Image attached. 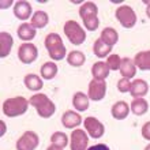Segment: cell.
Here are the masks:
<instances>
[{
	"label": "cell",
	"instance_id": "30",
	"mask_svg": "<svg viewBox=\"0 0 150 150\" xmlns=\"http://www.w3.org/2000/svg\"><path fill=\"white\" fill-rule=\"evenodd\" d=\"M83 23H85L86 30L94 32V30H97L100 26V19L97 15H90V16H86V18L83 19Z\"/></svg>",
	"mask_w": 150,
	"mask_h": 150
},
{
	"label": "cell",
	"instance_id": "6",
	"mask_svg": "<svg viewBox=\"0 0 150 150\" xmlns=\"http://www.w3.org/2000/svg\"><path fill=\"white\" fill-rule=\"evenodd\" d=\"M38 57V51L37 47L32 42H23L18 48V59L23 64H30L36 62Z\"/></svg>",
	"mask_w": 150,
	"mask_h": 150
},
{
	"label": "cell",
	"instance_id": "19",
	"mask_svg": "<svg viewBox=\"0 0 150 150\" xmlns=\"http://www.w3.org/2000/svg\"><path fill=\"white\" fill-rule=\"evenodd\" d=\"M109 67L107 66L105 62H97L91 66V75L94 79H100V81H104L105 78H108L109 75Z\"/></svg>",
	"mask_w": 150,
	"mask_h": 150
},
{
	"label": "cell",
	"instance_id": "32",
	"mask_svg": "<svg viewBox=\"0 0 150 150\" xmlns=\"http://www.w3.org/2000/svg\"><path fill=\"white\" fill-rule=\"evenodd\" d=\"M117 90L120 93H127V91L131 90V82L130 79L127 78H122L117 81Z\"/></svg>",
	"mask_w": 150,
	"mask_h": 150
},
{
	"label": "cell",
	"instance_id": "17",
	"mask_svg": "<svg viewBox=\"0 0 150 150\" xmlns=\"http://www.w3.org/2000/svg\"><path fill=\"white\" fill-rule=\"evenodd\" d=\"M89 101H90L89 96L85 94L83 91H76L72 97V105L79 112H85L89 109Z\"/></svg>",
	"mask_w": 150,
	"mask_h": 150
},
{
	"label": "cell",
	"instance_id": "29",
	"mask_svg": "<svg viewBox=\"0 0 150 150\" xmlns=\"http://www.w3.org/2000/svg\"><path fill=\"white\" fill-rule=\"evenodd\" d=\"M51 142H52V145L64 149V147L68 145V137L64 134V132H62V131H56V132L52 134Z\"/></svg>",
	"mask_w": 150,
	"mask_h": 150
},
{
	"label": "cell",
	"instance_id": "27",
	"mask_svg": "<svg viewBox=\"0 0 150 150\" xmlns=\"http://www.w3.org/2000/svg\"><path fill=\"white\" fill-rule=\"evenodd\" d=\"M85 60H86V56L81 51H72V52H70L67 56L68 64L72 66V67H81V66H83V64H85Z\"/></svg>",
	"mask_w": 150,
	"mask_h": 150
},
{
	"label": "cell",
	"instance_id": "11",
	"mask_svg": "<svg viewBox=\"0 0 150 150\" xmlns=\"http://www.w3.org/2000/svg\"><path fill=\"white\" fill-rule=\"evenodd\" d=\"M33 8L30 6L29 1H25V0H19L14 4V15L21 21H26L30 18L32 15Z\"/></svg>",
	"mask_w": 150,
	"mask_h": 150
},
{
	"label": "cell",
	"instance_id": "14",
	"mask_svg": "<svg viewBox=\"0 0 150 150\" xmlns=\"http://www.w3.org/2000/svg\"><path fill=\"white\" fill-rule=\"evenodd\" d=\"M130 111L131 109L126 101H117V103L113 104V107L111 109V113L113 116V119H116V120H124L128 116Z\"/></svg>",
	"mask_w": 150,
	"mask_h": 150
},
{
	"label": "cell",
	"instance_id": "36",
	"mask_svg": "<svg viewBox=\"0 0 150 150\" xmlns=\"http://www.w3.org/2000/svg\"><path fill=\"white\" fill-rule=\"evenodd\" d=\"M145 4H147V7H146V15H147V18H150V3H149V1H145Z\"/></svg>",
	"mask_w": 150,
	"mask_h": 150
},
{
	"label": "cell",
	"instance_id": "2",
	"mask_svg": "<svg viewBox=\"0 0 150 150\" xmlns=\"http://www.w3.org/2000/svg\"><path fill=\"white\" fill-rule=\"evenodd\" d=\"M45 48L48 49V55L52 60H63L66 56V47H64L62 37L57 33H49L45 37Z\"/></svg>",
	"mask_w": 150,
	"mask_h": 150
},
{
	"label": "cell",
	"instance_id": "8",
	"mask_svg": "<svg viewBox=\"0 0 150 150\" xmlns=\"http://www.w3.org/2000/svg\"><path fill=\"white\" fill-rule=\"evenodd\" d=\"M107 94V83L105 81H100V79H91L89 83V91L87 96L89 98L93 101H101Z\"/></svg>",
	"mask_w": 150,
	"mask_h": 150
},
{
	"label": "cell",
	"instance_id": "15",
	"mask_svg": "<svg viewBox=\"0 0 150 150\" xmlns=\"http://www.w3.org/2000/svg\"><path fill=\"white\" fill-rule=\"evenodd\" d=\"M12 45H14V40H12L11 34L7 32L0 33V56L1 57H7L10 55Z\"/></svg>",
	"mask_w": 150,
	"mask_h": 150
},
{
	"label": "cell",
	"instance_id": "5",
	"mask_svg": "<svg viewBox=\"0 0 150 150\" xmlns=\"http://www.w3.org/2000/svg\"><path fill=\"white\" fill-rule=\"evenodd\" d=\"M116 19L120 22L123 28L126 29H132L137 23V14L130 6H120L116 8Z\"/></svg>",
	"mask_w": 150,
	"mask_h": 150
},
{
	"label": "cell",
	"instance_id": "39",
	"mask_svg": "<svg viewBox=\"0 0 150 150\" xmlns=\"http://www.w3.org/2000/svg\"><path fill=\"white\" fill-rule=\"evenodd\" d=\"M145 150H150V143H149V145H147L146 147H145Z\"/></svg>",
	"mask_w": 150,
	"mask_h": 150
},
{
	"label": "cell",
	"instance_id": "37",
	"mask_svg": "<svg viewBox=\"0 0 150 150\" xmlns=\"http://www.w3.org/2000/svg\"><path fill=\"white\" fill-rule=\"evenodd\" d=\"M47 150H63L62 147H57V146H55V145H51V146L48 147Z\"/></svg>",
	"mask_w": 150,
	"mask_h": 150
},
{
	"label": "cell",
	"instance_id": "18",
	"mask_svg": "<svg viewBox=\"0 0 150 150\" xmlns=\"http://www.w3.org/2000/svg\"><path fill=\"white\" fill-rule=\"evenodd\" d=\"M120 74L123 75V78H127V79L134 78L135 74H137V66H135L134 60L128 59V57L122 59V64H120Z\"/></svg>",
	"mask_w": 150,
	"mask_h": 150
},
{
	"label": "cell",
	"instance_id": "9",
	"mask_svg": "<svg viewBox=\"0 0 150 150\" xmlns=\"http://www.w3.org/2000/svg\"><path fill=\"white\" fill-rule=\"evenodd\" d=\"M85 128H86L87 134L90 135L91 138L98 139L101 138L104 134H105V127L98 119L93 117V116H89V117L85 119Z\"/></svg>",
	"mask_w": 150,
	"mask_h": 150
},
{
	"label": "cell",
	"instance_id": "31",
	"mask_svg": "<svg viewBox=\"0 0 150 150\" xmlns=\"http://www.w3.org/2000/svg\"><path fill=\"white\" fill-rule=\"evenodd\" d=\"M105 63H107V66L109 67V70H112V71H117V70H120L122 57H120L119 55H109Z\"/></svg>",
	"mask_w": 150,
	"mask_h": 150
},
{
	"label": "cell",
	"instance_id": "10",
	"mask_svg": "<svg viewBox=\"0 0 150 150\" xmlns=\"http://www.w3.org/2000/svg\"><path fill=\"white\" fill-rule=\"evenodd\" d=\"M89 145V137L82 128H75L71 132V142L70 147L71 150H87Z\"/></svg>",
	"mask_w": 150,
	"mask_h": 150
},
{
	"label": "cell",
	"instance_id": "33",
	"mask_svg": "<svg viewBox=\"0 0 150 150\" xmlns=\"http://www.w3.org/2000/svg\"><path fill=\"white\" fill-rule=\"evenodd\" d=\"M142 137L146 141H150V122L145 123L142 126Z\"/></svg>",
	"mask_w": 150,
	"mask_h": 150
},
{
	"label": "cell",
	"instance_id": "3",
	"mask_svg": "<svg viewBox=\"0 0 150 150\" xmlns=\"http://www.w3.org/2000/svg\"><path fill=\"white\" fill-rule=\"evenodd\" d=\"M29 104H30L29 100H26L25 97H12L4 101L1 109L7 117H16V116L26 113Z\"/></svg>",
	"mask_w": 150,
	"mask_h": 150
},
{
	"label": "cell",
	"instance_id": "35",
	"mask_svg": "<svg viewBox=\"0 0 150 150\" xmlns=\"http://www.w3.org/2000/svg\"><path fill=\"white\" fill-rule=\"evenodd\" d=\"M0 126H1V135H4L6 134V128H7V127H6V123L1 120V122H0Z\"/></svg>",
	"mask_w": 150,
	"mask_h": 150
},
{
	"label": "cell",
	"instance_id": "20",
	"mask_svg": "<svg viewBox=\"0 0 150 150\" xmlns=\"http://www.w3.org/2000/svg\"><path fill=\"white\" fill-rule=\"evenodd\" d=\"M135 66L142 71H150V51L138 52L134 57Z\"/></svg>",
	"mask_w": 150,
	"mask_h": 150
},
{
	"label": "cell",
	"instance_id": "1",
	"mask_svg": "<svg viewBox=\"0 0 150 150\" xmlns=\"http://www.w3.org/2000/svg\"><path fill=\"white\" fill-rule=\"evenodd\" d=\"M29 103H30L32 107H34L38 116L42 119L52 117V115L56 112L55 103L47 94H42V93H37V94L32 96V98L29 100Z\"/></svg>",
	"mask_w": 150,
	"mask_h": 150
},
{
	"label": "cell",
	"instance_id": "23",
	"mask_svg": "<svg viewBox=\"0 0 150 150\" xmlns=\"http://www.w3.org/2000/svg\"><path fill=\"white\" fill-rule=\"evenodd\" d=\"M112 52V47H109V45H107V44L104 42L101 38L96 40L94 45H93V53H94L97 57H100V59H103V57H107L109 53Z\"/></svg>",
	"mask_w": 150,
	"mask_h": 150
},
{
	"label": "cell",
	"instance_id": "7",
	"mask_svg": "<svg viewBox=\"0 0 150 150\" xmlns=\"http://www.w3.org/2000/svg\"><path fill=\"white\" fill-rule=\"evenodd\" d=\"M40 143V138L34 131H26L16 141V150H36Z\"/></svg>",
	"mask_w": 150,
	"mask_h": 150
},
{
	"label": "cell",
	"instance_id": "16",
	"mask_svg": "<svg viewBox=\"0 0 150 150\" xmlns=\"http://www.w3.org/2000/svg\"><path fill=\"white\" fill-rule=\"evenodd\" d=\"M16 33H18V37H19L22 41H32V40L36 37L37 30L32 23L25 22V23L19 25V28H18Z\"/></svg>",
	"mask_w": 150,
	"mask_h": 150
},
{
	"label": "cell",
	"instance_id": "12",
	"mask_svg": "<svg viewBox=\"0 0 150 150\" xmlns=\"http://www.w3.org/2000/svg\"><path fill=\"white\" fill-rule=\"evenodd\" d=\"M62 124L66 128H76L82 124V116L74 111H66L62 116Z\"/></svg>",
	"mask_w": 150,
	"mask_h": 150
},
{
	"label": "cell",
	"instance_id": "22",
	"mask_svg": "<svg viewBox=\"0 0 150 150\" xmlns=\"http://www.w3.org/2000/svg\"><path fill=\"white\" fill-rule=\"evenodd\" d=\"M130 109L137 116H142L149 111V103L145 98H134L130 105Z\"/></svg>",
	"mask_w": 150,
	"mask_h": 150
},
{
	"label": "cell",
	"instance_id": "13",
	"mask_svg": "<svg viewBox=\"0 0 150 150\" xmlns=\"http://www.w3.org/2000/svg\"><path fill=\"white\" fill-rule=\"evenodd\" d=\"M149 91V85L143 79H135L134 82H131V96L134 98H143V96L147 94Z\"/></svg>",
	"mask_w": 150,
	"mask_h": 150
},
{
	"label": "cell",
	"instance_id": "24",
	"mask_svg": "<svg viewBox=\"0 0 150 150\" xmlns=\"http://www.w3.org/2000/svg\"><path fill=\"white\" fill-rule=\"evenodd\" d=\"M100 38L103 40L107 45L113 47L115 44H117V41H119V34L113 28H105L103 32H101V37H100Z\"/></svg>",
	"mask_w": 150,
	"mask_h": 150
},
{
	"label": "cell",
	"instance_id": "38",
	"mask_svg": "<svg viewBox=\"0 0 150 150\" xmlns=\"http://www.w3.org/2000/svg\"><path fill=\"white\" fill-rule=\"evenodd\" d=\"M11 4H12V1H3L1 3V8H4L6 6H11Z\"/></svg>",
	"mask_w": 150,
	"mask_h": 150
},
{
	"label": "cell",
	"instance_id": "4",
	"mask_svg": "<svg viewBox=\"0 0 150 150\" xmlns=\"http://www.w3.org/2000/svg\"><path fill=\"white\" fill-rule=\"evenodd\" d=\"M64 34L68 38V41L74 45H81L86 40V33L82 29V26L75 21H67L64 23Z\"/></svg>",
	"mask_w": 150,
	"mask_h": 150
},
{
	"label": "cell",
	"instance_id": "34",
	"mask_svg": "<svg viewBox=\"0 0 150 150\" xmlns=\"http://www.w3.org/2000/svg\"><path fill=\"white\" fill-rule=\"evenodd\" d=\"M87 150H111L109 147L105 145V143H98V145H94V146H90Z\"/></svg>",
	"mask_w": 150,
	"mask_h": 150
},
{
	"label": "cell",
	"instance_id": "25",
	"mask_svg": "<svg viewBox=\"0 0 150 150\" xmlns=\"http://www.w3.org/2000/svg\"><path fill=\"white\" fill-rule=\"evenodd\" d=\"M48 22H49V16H48V14L45 11H37L33 14L32 16V22L30 23L34 26L36 29H44L45 26L48 25Z\"/></svg>",
	"mask_w": 150,
	"mask_h": 150
},
{
	"label": "cell",
	"instance_id": "28",
	"mask_svg": "<svg viewBox=\"0 0 150 150\" xmlns=\"http://www.w3.org/2000/svg\"><path fill=\"white\" fill-rule=\"evenodd\" d=\"M97 14H98V7L93 1H86L79 8V16L82 19H85L86 16H90V15H97Z\"/></svg>",
	"mask_w": 150,
	"mask_h": 150
},
{
	"label": "cell",
	"instance_id": "21",
	"mask_svg": "<svg viewBox=\"0 0 150 150\" xmlns=\"http://www.w3.org/2000/svg\"><path fill=\"white\" fill-rule=\"evenodd\" d=\"M23 83H25V86H26V89H29L30 91H38L44 86L42 79L36 74H28L23 79Z\"/></svg>",
	"mask_w": 150,
	"mask_h": 150
},
{
	"label": "cell",
	"instance_id": "26",
	"mask_svg": "<svg viewBox=\"0 0 150 150\" xmlns=\"http://www.w3.org/2000/svg\"><path fill=\"white\" fill-rule=\"evenodd\" d=\"M41 76L44 79H47V81H51L56 76L57 74V66L56 63H52V62H47V63L42 64V67H41V71H40Z\"/></svg>",
	"mask_w": 150,
	"mask_h": 150
}]
</instances>
